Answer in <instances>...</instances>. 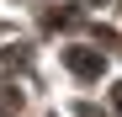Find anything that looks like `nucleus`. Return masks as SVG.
<instances>
[{"mask_svg":"<svg viewBox=\"0 0 122 117\" xmlns=\"http://www.w3.org/2000/svg\"><path fill=\"white\" fill-rule=\"evenodd\" d=\"M117 106H122V96H117Z\"/></svg>","mask_w":122,"mask_h":117,"instance_id":"1","label":"nucleus"}]
</instances>
